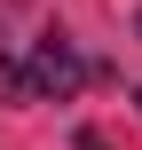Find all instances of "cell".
Returning <instances> with one entry per match:
<instances>
[{"label":"cell","mask_w":142,"mask_h":150,"mask_svg":"<svg viewBox=\"0 0 142 150\" xmlns=\"http://www.w3.org/2000/svg\"><path fill=\"white\" fill-rule=\"evenodd\" d=\"M134 40H142V16H134Z\"/></svg>","instance_id":"obj_4"},{"label":"cell","mask_w":142,"mask_h":150,"mask_svg":"<svg viewBox=\"0 0 142 150\" xmlns=\"http://www.w3.org/2000/svg\"><path fill=\"white\" fill-rule=\"evenodd\" d=\"M71 150H111V134H95V127H79V134H71Z\"/></svg>","instance_id":"obj_3"},{"label":"cell","mask_w":142,"mask_h":150,"mask_svg":"<svg viewBox=\"0 0 142 150\" xmlns=\"http://www.w3.org/2000/svg\"><path fill=\"white\" fill-rule=\"evenodd\" d=\"M24 87H32V95H55V103H71V95L87 87V63H79V47H71L63 32H40V47H32V63H24Z\"/></svg>","instance_id":"obj_1"},{"label":"cell","mask_w":142,"mask_h":150,"mask_svg":"<svg viewBox=\"0 0 142 150\" xmlns=\"http://www.w3.org/2000/svg\"><path fill=\"white\" fill-rule=\"evenodd\" d=\"M134 103H142V87H134Z\"/></svg>","instance_id":"obj_5"},{"label":"cell","mask_w":142,"mask_h":150,"mask_svg":"<svg viewBox=\"0 0 142 150\" xmlns=\"http://www.w3.org/2000/svg\"><path fill=\"white\" fill-rule=\"evenodd\" d=\"M0 95H8V103H24V95H32V87H24V63H8V55H0Z\"/></svg>","instance_id":"obj_2"}]
</instances>
